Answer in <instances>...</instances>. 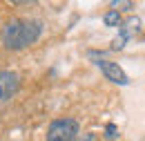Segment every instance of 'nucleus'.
Listing matches in <instances>:
<instances>
[{
	"instance_id": "obj_1",
	"label": "nucleus",
	"mask_w": 145,
	"mask_h": 141,
	"mask_svg": "<svg viewBox=\"0 0 145 141\" xmlns=\"http://www.w3.org/2000/svg\"><path fill=\"white\" fill-rule=\"evenodd\" d=\"M42 34V22L40 20H22V18H14L5 25L2 32V43L7 49H25L29 45H34Z\"/></svg>"
},
{
	"instance_id": "obj_2",
	"label": "nucleus",
	"mask_w": 145,
	"mask_h": 141,
	"mask_svg": "<svg viewBox=\"0 0 145 141\" xmlns=\"http://www.w3.org/2000/svg\"><path fill=\"white\" fill-rule=\"evenodd\" d=\"M78 134V121L76 119H56L49 123L47 141H74Z\"/></svg>"
},
{
	"instance_id": "obj_3",
	"label": "nucleus",
	"mask_w": 145,
	"mask_h": 141,
	"mask_svg": "<svg viewBox=\"0 0 145 141\" xmlns=\"http://www.w3.org/2000/svg\"><path fill=\"white\" fill-rule=\"evenodd\" d=\"M20 90V76L11 70H0V103H7Z\"/></svg>"
},
{
	"instance_id": "obj_4",
	"label": "nucleus",
	"mask_w": 145,
	"mask_h": 141,
	"mask_svg": "<svg viewBox=\"0 0 145 141\" xmlns=\"http://www.w3.org/2000/svg\"><path fill=\"white\" fill-rule=\"evenodd\" d=\"M96 65H98V70L107 76V81L116 83V85H127V83H129V76L123 72V67H121L118 63H114V61H105V58H98Z\"/></svg>"
},
{
	"instance_id": "obj_5",
	"label": "nucleus",
	"mask_w": 145,
	"mask_h": 141,
	"mask_svg": "<svg viewBox=\"0 0 145 141\" xmlns=\"http://www.w3.org/2000/svg\"><path fill=\"white\" fill-rule=\"evenodd\" d=\"M103 22H105L107 27H118V25H121V14H118V9L107 11V14L103 16Z\"/></svg>"
},
{
	"instance_id": "obj_6",
	"label": "nucleus",
	"mask_w": 145,
	"mask_h": 141,
	"mask_svg": "<svg viewBox=\"0 0 145 141\" xmlns=\"http://www.w3.org/2000/svg\"><path fill=\"white\" fill-rule=\"evenodd\" d=\"M127 38H129V34H127L125 29H121V34L112 40V47H114V49H123V47H125V43H127Z\"/></svg>"
},
{
	"instance_id": "obj_7",
	"label": "nucleus",
	"mask_w": 145,
	"mask_h": 141,
	"mask_svg": "<svg viewBox=\"0 0 145 141\" xmlns=\"http://www.w3.org/2000/svg\"><path fill=\"white\" fill-rule=\"evenodd\" d=\"M118 137V130H116V125L114 123H107V128H105V139H116Z\"/></svg>"
},
{
	"instance_id": "obj_8",
	"label": "nucleus",
	"mask_w": 145,
	"mask_h": 141,
	"mask_svg": "<svg viewBox=\"0 0 145 141\" xmlns=\"http://www.w3.org/2000/svg\"><path fill=\"white\" fill-rule=\"evenodd\" d=\"M112 7H123V9H132L134 5H132V2H118V0H114V2H112Z\"/></svg>"
},
{
	"instance_id": "obj_9",
	"label": "nucleus",
	"mask_w": 145,
	"mask_h": 141,
	"mask_svg": "<svg viewBox=\"0 0 145 141\" xmlns=\"http://www.w3.org/2000/svg\"><path fill=\"white\" fill-rule=\"evenodd\" d=\"M76 141H98V137H96V134H91V132H87V134H83L80 139H76Z\"/></svg>"
}]
</instances>
